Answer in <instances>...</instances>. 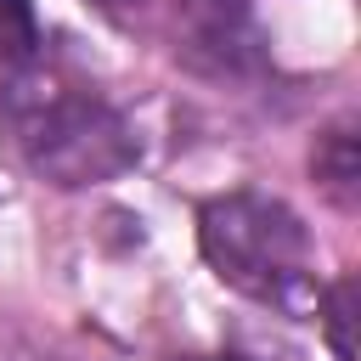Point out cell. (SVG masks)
<instances>
[{"instance_id":"cell-1","label":"cell","mask_w":361,"mask_h":361,"mask_svg":"<svg viewBox=\"0 0 361 361\" xmlns=\"http://www.w3.org/2000/svg\"><path fill=\"white\" fill-rule=\"evenodd\" d=\"M0 124L11 130L17 152L34 175L62 192L113 180L135 164V130L113 102L56 68H23L0 85Z\"/></svg>"},{"instance_id":"cell-2","label":"cell","mask_w":361,"mask_h":361,"mask_svg":"<svg viewBox=\"0 0 361 361\" xmlns=\"http://www.w3.org/2000/svg\"><path fill=\"white\" fill-rule=\"evenodd\" d=\"M197 243L209 271L237 288L243 299L276 305V310H305L316 305V254L305 220L265 192H226L203 203L197 214Z\"/></svg>"},{"instance_id":"cell-3","label":"cell","mask_w":361,"mask_h":361,"mask_svg":"<svg viewBox=\"0 0 361 361\" xmlns=\"http://www.w3.org/2000/svg\"><path fill=\"white\" fill-rule=\"evenodd\" d=\"M169 45L175 62L197 79H248L271 62V39L248 0H180Z\"/></svg>"},{"instance_id":"cell-4","label":"cell","mask_w":361,"mask_h":361,"mask_svg":"<svg viewBox=\"0 0 361 361\" xmlns=\"http://www.w3.org/2000/svg\"><path fill=\"white\" fill-rule=\"evenodd\" d=\"M310 169H316V186H322L338 209H355L361 164H355V130H350V124H333V130H322V135H316Z\"/></svg>"},{"instance_id":"cell-5","label":"cell","mask_w":361,"mask_h":361,"mask_svg":"<svg viewBox=\"0 0 361 361\" xmlns=\"http://www.w3.org/2000/svg\"><path fill=\"white\" fill-rule=\"evenodd\" d=\"M316 310H322V333H327L333 355L338 361H355V338H350V327H355V276H338L316 299Z\"/></svg>"},{"instance_id":"cell-6","label":"cell","mask_w":361,"mask_h":361,"mask_svg":"<svg viewBox=\"0 0 361 361\" xmlns=\"http://www.w3.org/2000/svg\"><path fill=\"white\" fill-rule=\"evenodd\" d=\"M39 45V23L28 0H0V62H28Z\"/></svg>"},{"instance_id":"cell-7","label":"cell","mask_w":361,"mask_h":361,"mask_svg":"<svg viewBox=\"0 0 361 361\" xmlns=\"http://www.w3.org/2000/svg\"><path fill=\"white\" fill-rule=\"evenodd\" d=\"M180 361H243V355H180Z\"/></svg>"},{"instance_id":"cell-8","label":"cell","mask_w":361,"mask_h":361,"mask_svg":"<svg viewBox=\"0 0 361 361\" xmlns=\"http://www.w3.org/2000/svg\"><path fill=\"white\" fill-rule=\"evenodd\" d=\"M96 6H107V11H118V6H141V0H96Z\"/></svg>"}]
</instances>
